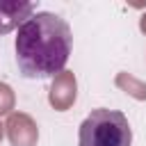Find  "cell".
I'll return each mask as SVG.
<instances>
[{
    "label": "cell",
    "instance_id": "5",
    "mask_svg": "<svg viewBox=\"0 0 146 146\" xmlns=\"http://www.w3.org/2000/svg\"><path fill=\"white\" fill-rule=\"evenodd\" d=\"M50 105L59 112L68 110L75 103V75L71 71L59 73L57 78H52V87H50V96H48Z\"/></svg>",
    "mask_w": 146,
    "mask_h": 146
},
{
    "label": "cell",
    "instance_id": "3",
    "mask_svg": "<svg viewBox=\"0 0 146 146\" xmlns=\"http://www.w3.org/2000/svg\"><path fill=\"white\" fill-rule=\"evenodd\" d=\"M5 128H7V135H9L11 146H34L36 144L39 130H36V123L27 114H23V112L9 114Z\"/></svg>",
    "mask_w": 146,
    "mask_h": 146
},
{
    "label": "cell",
    "instance_id": "7",
    "mask_svg": "<svg viewBox=\"0 0 146 146\" xmlns=\"http://www.w3.org/2000/svg\"><path fill=\"white\" fill-rule=\"evenodd\" d=\"M11 110H14V91L5 82H0V114H9Z\"/></svg>",
    "mask_w": 146,
    "mask_h": 146
},
{
    "label": "cell",
    "instance_id": "9",
    "mask_svg": "<svg viewBox=\"0 0 146 146\" xmlns=\"http://www.w3.org/2000/svg\"><path fill=\"white\" fill-rule=\"evenodd\" d=\"M2 128H5V125H2V123H0V139H2Z\"/></svg>",
    "mask_w": 146,
    "mask_h": 146
},
{
    "label": "cell",
    "instance_id": "6",
    "mask_svg": "<svg viewBox=\"0 0 146 146\" xmlns=\"http://www.w3.org/2000/svg\"><path fill=\"white\" fill-rule=\"evenodd\" d=\"M116 84H119L125 94H130V96H135V98H139V100L146 98V84H144L141 80L132 78L130 73H119V75H116Z\"/></svg>",
    "mask_w": 146,
    "mask_h": 146
},
{
    "label": "cell",
    "instance_id": "1",
    "mask_svg": "<svg viewBox=\"0 0 146 146\" xmlns=\"http://www.w3.org/2000/svg\"><path fill=\"white\" fill-rule=\"evenodd\" d=\"M73 48L68 23L50 11L32 14L16 34V64L23 78L43 80L64 73Z\"/></svg>",
    "mask_w": 146,
    "mask_h": 146
},
{
    "label": "cell",
    "instance_id": "2",
    "mask_svg": "<svg viewBox=\"0 0 146 146\" xmlns=\"http://www.w3.org/2000/svg\"><path fill=\"white\" fill-rule=\"evenodd\" d=\"M78 139L80 146H130L132 130L121 112L98 107L82 121Z\"/></svg>",
    "mask_w": 146,
    "mask_h": 146
},
{
    "label": "cell",
    "instance_id": "8",
    "mask_svg": "<svg viewBox=\"0 0 146 146\" xmlns=\"http://www.w3.org/2000/svg\"><path fill=\"white\" fill-rule=\"evenodd\" d=\"M139 27H141V32H144V34H146V14H144V16H141V21H139Z\"/></svg>",
    "mask_w": 146,
    "mask_h": 146
},
{
    "label": "cell",
    "instance_id": "4",
    "mask_svg": "<svg viewBox=\"0 0 146 146\" xmlns=\"http://www.w3.org/2000/svg\"><path fill=\"white\" fill-rule=\"evenodd\" d=\"M36 5L34 2H18V0H0V34L11 32L14 27H21L32 14Z\"/></svg>",
    "mask_w": 146,
    "mask_h": 146
}]
</instances>
